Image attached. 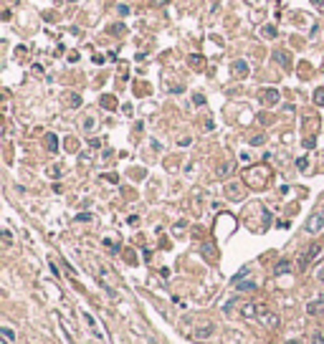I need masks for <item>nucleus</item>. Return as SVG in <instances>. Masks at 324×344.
<instances>
[{"instance_id":"3","label":"nucleus","mask_w":324,"mask_h":344,"mask_svg":"<svg viewBox=\"0 0 324 344\" xmlns=\"http://www.w3.org/2000/svg\"><path fill=\"white\" fill-rule=\"evenodd\" d=\"M319 253H322V246H319V243H312L307 253H301V258H299V268H301V271L309 268V266L317 261V258H319Z\"/></svg>"},{"instance_id":"12","label":"nucleus","mask_w":324,"mask_h":344,"mask_svg":"<svg viewBox=\"0 0 324 344\" xmlns=\"http://www.w3.org/2000/svg\"><path fill=\"white\" fill-rule=\"evenodd\" d=\"M231 170H233V165H231V162H226V165H221V167H218V175H221V177H223V175H231Z\"/></svg>"},{"instance_id":"14","label":"nucleus","mask_w":324,"mask_h":344,"mask_svg":"<svg viewBox=\"0 0 324 344\" xmlns=\"http://www.w3.org/2000/svg\"><path fill=\"white\" fill-rule=\"evenodd\" d=\"M0 332H3V337H5V342H13V339H15V334H13V329H8V327H3V329H0Z\"/></svg>"},{"instance_id":"5","label":"nucleus","mask_w":324,"mask_h":344,"mask_svg":"<svg viewBox=\"0 0 324 344\" xmlns=\"http://www.w3.org/2000/svg\"><path fill=\"white\" fill-rule=\"evenodd\" d=\"M231 71H233V76H248V63L243 61V58H238V61H233L231 63Z\"/></svg>"},{"instance_id":"8","label":"nucleus","mask_w":324,"mask_h":344,"mask_svg":"<svg viewBox=\"0 0 324 344\" xmlns=\"http://www.w3.org/2000/svg\"><path fill=\"white\" fill-rule=\"evenodd\" d=\"M226 192L231 195V200H241V190H238V185H228Z\"/></svg>"},{"instance_id":"23","label":"nucleus","mask_w":324,"mask_h":344,"mask_svg":"<svg viewBox=\"0 0 324 344\" xmlns=\"http://www.w3.org/2000/svg\"><path fill=\"white\" fill-rule=\"evenodd\" d=\"M319 281H324V266L319 268Z\"/></svg>"},{"instance_id":"1","label":"nucleus","mask_w":324,"mask_h":344,"mask_svg":"<svg viewBox=\"0 0 324 344\" xmlns=\"http://www.w3.org/2000/svg\"><path fill=\"white\" fill-rule=\"evenodd\" d=\"M241 316L256 319L258 324H264L266 329H278V314L269 304H264V301H251V304H243L241 306Z\"/></svg>"},{"instance_id":"17","label":"nucleus","mask_w":324,"mask_h":344,"mask_svg":"<svg viewBox=\"0 0 324 344\" xmlns=\"http://www.w3.org/2000/svg\"><path fill=\"white\" fill-rule=\"evenodd\" d=\"M264 36H269V38H274V36H276V28H271V26H266V28H264Z\"/></svg>"},{"instance_id":"16","label":"nucleus","mask_w":324,"mask_h":344,"mask_svg":"<svg viewBox=\"0 0 324 344\" xmlns=\"http://www.w3.org/2000/svg\"><path fill=\"white\" fill-rule=\"evenodd\" d=\"M79 104H81V99L76 94H69V106H79Z\"/></svg>"},{"instance_id":"11","label":"nucleus","mask_w":324,"mask_h":344,"mask_svg":"<svg viewBox=\"0 0 324 344\" xmlns=\"http://www.w3.org/2000/svg\"><path fill=\"white\" fill-rule=\"evenodd\" d=\"M84 319H86V324H89V329H92V332H94V334H96V337H99V339H101V332H99V329H96V324H94V319H92V316H89V314H84Z\"/></svg>"},{"instance_id":"22","label":"nucleus","mask_w":324,"mask_h":344,"mask_svg":"<svg viewBox=\"0 0 324 344\" xmlns=\"http://www.w3.org/2000/svg\"><path fill=\"white\" fill-rule=\"evenodd\" d=\"M314 5H317L319 10H324V0H314Z\"/></svg>"},{"instance_id":"24","label":"nucleus","mask_w":324,"mask_h":344,"mask_svg":"<svg viewBox=\"0 0 324 344\" xmlns=\"http://www.w3.org/2000/svg\"><path fill=\"white\" fill-rule=\"evenodd\" d=\"M286 344H301V339H289Z\"/></svg>"},{"instance_id":"6","label":"nucleus","mask_w":324,"mask_h":344,"mask_svg":"<svg viewBox=\"0 0 324 344\" xmlns=\"http://www.w3.org/2000/svg\"><path fill=\"white\" fill-rule=\"evenodd\" d=\"M258 99H261V104H276L278 101V91L276 89H264L261 94H258Z\"/></svg>"},{"instance_id":"9","label":"nucleus","mask_w":324,"mask_h":344,"mask_svg":"<svg viewBox=\"0 0 324 344\" xmlns=\"http://www.w3.org/2000/svg\"><path fill=\"white\" fill-rule=\"evenodd\" d=\"M46 147L51 149V152H56V149H58V139H56V134H46Z\"/></svg>"},{"instance_id":"20","label":"nucleus","mask_w":324,"mask_h":344,"mask_svg":"<svg viewBox=\"0 0 324 344\" xmlns=\"http://www.w3.org/2000/svg\"><path fill=\"white\" fill-rule=\"evenodd\" d=\"M190 63L192 66H200V56H190Z\"/></svg>"},{"instance_id":"13","label":"nucleus","mask_w":324,"mask_h":344,"mask_svg":"<svg viewBox=\"0 0 324 344\" xmlns=\"http://www.w3.org/2000/svg\"><path fill=\"white\" fill-rule=\"evenodd\" d=\"M235 286H238V289H246V291H253V289H256V284H253V281H238Z\"/></svg>"},{"instance_id":"7","label":"nucleus","mask_w":324,"mask_h":344,"mask_svg":"<svg viewBox=\"0 0 324 344\" xmlns=\"http://www.w3.org/2000/svg\"><path fill=\"white\" fill-rule=\"evenodd\" d=\"M274 58H276L278 63H281L284 69H291V53H289V51H276V53H274Z\"/></svg>"},{"instance_id":"10","label":"nucleus","mask_w":324,"mask_h":344,"mask_svg":"<svg viewBox=\"0 0 324 344\" xmlns=\"http://www.w3.org/2000/svg\"><path fill=\"white\" fill-rule=\"evenodd\" d=\"M101 106H104V109H114V106H117L114 96H109V94H106V96H101Z\"/></svg>"},{"instance_id":"2","label":"nucleus","mask_w":324,"mask_h":344,"mask_svg":"<svg viewBox=\"0 0 324 344\" xmlns=\"http://www.w3.org/2000/svg\"><path fill=\"white\" fill-rule=\"evenodd\" d=\"M304 230H307L309 235H317V233H322V230H324V210H317V213H312V215H309V220H307Z\"/></svg>"},{"instance_id":"15","label":"nucleus","mask_w":324,"mask_h":344,"mask_svg":"<svg viewBox=\"0 0 324 344\" xmlns=\"http://www.w3.org/2000/svg\"><path fill=\"white\" fill-rule=\"evenodd\" d=\"M284 271H289V261H278L276 263V273H284Z\"/></svg>"},{"instance_id":"4","label":"nucleus","mask_w":324,"mask_h":344,"mask_svg":"<svg viewBox=\"0 0 324 344\" xmlns=\"http://www.w3.org/2000/svg\"><path fill=\"white\" fill-rule=\"evenodd\" d=\"M307 314H309V316H322V314H324V296L309 301V304H307Z\"/></svg>"},{"instance_id":"21","label":"nucleus","mask_w":324,"mask_h":344,"mask_svg":"<svg viewBox=\"0 0 324 344\" xmlns=\"http://www.w3.org/2000/svg\"><path fill=\"white\" fill-rule=\"evenodd\" d=\"M261 142H264V137H253V139H251V144H253V147H258Z\"/></svg>"},{"instance_id":"19","label":"nucleus","mask_w":324,"mask_h":344,"mask_svg":"<svg viewBox=\"0 0 324 344\" xmlns=\"http://www.w3.org/2000/svg\"><path fill=\"white\" fill-rule=\"evenodd\" d=\"M76 220H84V223H86V220H92V213H81Z\"/></svg>"},{"instance_id":"18","label":"nucleus","mask_w":324,"mask_h":344,"mask_svg":"<svg viewBox=\"0 0 324 344\" xmlns=\"http://www.w3.org/2000/svg\"><path fill=\"white\" fill-rule=\"evenodd\" d=\"M312 344H324V334H314L312 337Z\"/></svg>"}]
</instances>
